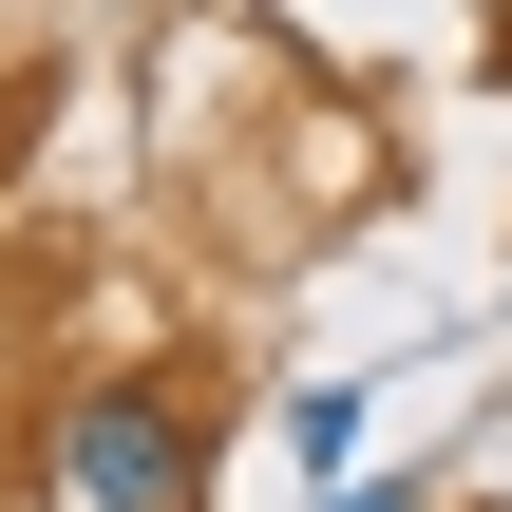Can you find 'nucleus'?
I'll return each instance as SVG.
<instances>
[{"label": "nucleus", "mask_w": 512, "mask_h": 512, "mask_svg": "<svg viewBox=\"0 0 512 512\" xmlns=\"http://www.w3.org/2000/svg\"><path fill=\"white\" fill-rule=\"evenodd\" d=\"M38 494H57V512H190V494H209L190 380H76L57 437H38Z\"/></svg>", "instance_id": "f257e3e1"}, {"label": "nucleus", "mask_w": 512, "mask_h": 512, "mask_svg": "<svg viewBox=\"0 0 512 512\" xmlns=\"http://www.w3.org/2000/svg\"><path fill=\"white\" fill-rule=\"evenodd\" d=\"M285 437H304V456L342 475V456H361V380H304V399H285Z\"/></svg>", "instance_id": "f03ea898"}, {"label": "nucleus", "mask_w": 512, "mask_h": 512, "mask_svg": "<svg viewBox=\"0 0 512 512\" xmlns=\"http://www.w3.org/2000/svg\"><path fill=\"white\" fill-rule=\"evenodd\" d=\"M323 512H418V494H380V475H342V494H323Z\"/></svg>", "instance_id": "7ed1b4c3"}, {"label": "nucleus", "mask_w": 512, "mask_h": 512, "mask_svg": "<svg viewBox=\"0 0 512 512\" xmlns=\"http://www.w3.org/2000/svg\"><path fill=\"white\" fill-rule=\"evenodd\" d=\"M0 114H19V95H0Z\"/></svg>", "instance_id": "20e7f679"}]
</instances>
